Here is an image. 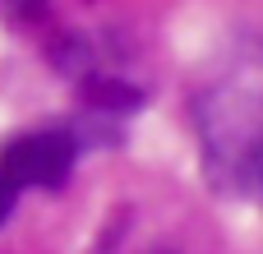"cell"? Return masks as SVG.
Segmentation results:
<instances>
[{
	"label": "cell",
	"mask_w": 263,
	"mask_h": 254,
	"mask_svg": "<svg viewBox=\"0 0 263 254\" xmlns=\"http://www.w3.org/2000/svg\"><path fill=\"white\" fill-rule=\"evenodd\" d=\"M194 139L203 171L217 194L250 199L263 208V42L240 37L213 56L199 74L194 97Z\"/></svg>",
	"instance_id": "obj_1"
},
{
	"label": "cell",
	"mask_w": 263,
	"mask_h": 254,
	"mask_svg": "<svg viewBox=\"0 0 263 254\" xmlns=\"http://www.w3.org/2000/svg\"><path fill=\"white\" fill-rule=\"evenodd\" d=\"M79 130L69 125H42L0 148V227L18 208L28 190H60L79 162Z\"/></svg>",
	"instance_id": "obj_2"
}]
</instances>
